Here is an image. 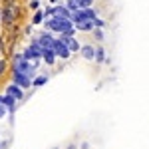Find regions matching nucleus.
<instances>
[{
  "mask_svg": "<svg viewBox=\"0 0 149 149\" xmlns=\"http://www.w3.org/2000/svg\"><path fill=\"white\" fill-rule=\"evenodd\" d=\"M81 56L86 58V60H93V58H95V48L84 46V48H81Z\"/></svg>",
  "mask_w": 149,
  "mask_h": 149,
  "instance_id": "nucleus-12",
  "label": "nucleus"
},
{
  "mask_svg": "<svg viewBox=\"0 0 149 149\" xmlns=\"http://www.w3.org/2000/svg\"><path fill=\"white\" fill-rule=\"evenodd\" d=\"M93 26H97V28H102V26H103V22H102V20H97V18H95V20H93Z\"/></svg>",
  "mask_w": 149,
  "mask_h": 149,
  "instance_id": "nucleus-22",
  "label": "nucleus"
},
{
  "mask_svg": "<svg viewBox=\"0 0 149 149\" xmlns=\"http://www.w3.org/2000/svg\"><path fill=\"white\" fill-rule=\"evenodd\" d=\"M68 8H70L72 12L80 10V4H78V0H70V2H68Z\"/></svg>",
  "mask_w": 149,
  "mask_h": 149,
  "instance_id": "nucleus-17",
  "label": "nucleus"
},
{
  "mask_svg": "<svg viewBox=\"0 0 149 149\" xmlns=\"http://www.w3.org/2000/svg\"><path fill=\"white\" fill-rule=\"evenodd\" d=\"M48 28H50V30H58V32H62V36H72V34H74V26H72V20L52 18V20H48Z\"/></svg>",
  "mask_w": 149,
  "mask_h": 149,
  "instance_id": "nucleus-1",
  "label": "nucleus"
},
{
  "mask_svg": "<svg viewBox=\"0 0 149 149\" xmlns=\"http://www.w3.org/2000/svg\"><path fill=\"white\" fill-rule=\"evenodd\" d=\"M4 70H6V62H0V76L4 74Z\"/></svg>",
  "mask_w": 149,
  "mask_h": 149,
  "instance_id": "nucleus-21",
  "label": "nucleus"
},
{
  "mask_svg": "<svg viewBox=\"0 0 149 149\" xmlns=\"http://www.w3.org/2000/svg\"><path fill=\"white\" fill-rule=\"evenodd\" d=\"M2 105H4V107H8V109H14V107H16V100H12L10 95H4V97H2Z\"/></svg>",
  "mask_w": 149,
  "mask_h": 149,
  "instance_id": "nucleus-13",
  "label": "nucleus"
},
{
  "mask_svg": "<svg viewBox=\"0 0 149 149\" xmlns=\"http://www.w3.org/2000/svg\"><path fill=\"white\" fill-rule=\"evenodd\" d=\"M60 40H62V42L66 44V48H68L70 52H78V50H80V44H78V42L74 40V36H62Z\"/></svg>",
  "mask_w": 149,
  "mask_h": 149,
  "instance_id": "nucleus-6",
  "label": "nucleus"
},
{
  "mask_svg": "<svg viewBox=\"0 0 149 149\" xmlns=\"http://www.w3.org/2000/svg\"><path fill=\"white\" fill-rule=\"evenodd\" d=\"M52 50H54V54L56 56H60V58H70V50L66 48V44L62 42V40H54V44H52Z\"/></svg>",
  "mask_w": 149,
  "mask_h": 149,
  "instance_id": "nucleus-3",
  "label": "nucleus"
},
{
  "mask_svg": "<svg viewBox=\"0 0 149 149\" xmlns=\"http://www.w3.org/2000/svg\"><path fill=\"white\" fill-rule=\"evenodd\" d=\"M34 70H36V66L30 64L24 56H14V72H20V74L30 76V74H34Z\"/></svg>",
  "mask_w": 149,
  "mask_h": 149,
  "instance_id": "nucleus-2",
  "label": "nucleus"
},
{
  "mask_svg": "<svg viewBox=\"0 0 149 149\" xmlns=\"http://www.w3.org/2000/svg\"><path fill=\"white\" fill-rule=\"evenodd\" d=\"M4 22L6 24H12V20H14V14H12V6H6V10H4Z\"/></svg>",
  "mask_w": 149,
  "mask_h": 149,
  "instance_id": "nucleus-14",
  "label": "nucleus"
},
{
  "mask_svg": "<svg viewBox=\"0 0 149 149\" xmlns=\"http://www.w3.org/2000/svg\"><path fill=\"white\" fill-rule=\"evenodd\" d=\"M54 14H56V18H62V20H72V12L68 8H64V6H56Z\"/></svg>",
  "mask_w": 149,
  "mask_h": 149,
  "instance_id": "nucleus-9",
  "label": "nucleus"
},
{
  "mask_svg": "<svg viewBox=\"0 0 149 149\" xmlns=\"http://www.w3.org/2000/svg\"><path fill=\"white\" fill-rule=\"evenodd\" d=\"M6 95H10L12 100H22V88H18L16 84H12V86H8V90H6Z\"/></svg>",
  "mask_w": 149,
  "mask_h": 149,
  "instance_id": "nucleus-7",
  "label": "nucleus"
},
{
  "mask_svg": "<svg viewBox=\"0 0 149 149\" xmlns=\"http://www.w3.org/2000/svg\"><path fill=\"white\" fill-rule=\"evenodd\" d=\"M42 56V48L38 46V42H34L30 48H26V52H24V58L30 62V60H38V58Z\"/></svg>",
  "mask_w": 149,
  "mask_h": 149,
  "instance_id": "nucleus-4",
  "label": "nucleus"
},
{
  "mask_svg": "<svg viewBox=\"0 0 149 149\" xmlns=\"http://www.w3.org/2000/svg\"><path fill=\"white\" fill-rule=\"evenodd\" d=\"M36 42H38V46L42 48V50H48V48H52V44H54V38L50 34H42L40 40H36Z\"/></svg>",
  "mask_w": 149,
  "mask_h": 149,
  "instance_id": "nucleus-8",
  "label": "nucleus"
},
{
  "mask_svg": "<svg viewBox=\"0 0 149 149\" xmlns=\"http://www.w3.org/2000/svg\"><path fill=\"white\" fill-rule=\"evenodd\" d=\"M76 28H78V30H92V28H93V22H90V20H86V22L76 24Z\"/></svg>",
  "mask_w": 149,
  "mask_h": 149,
  "instance_id": "nucleus-15",
  "label": "nucleus"
},
{
  "mask_svg": "<svg viewBox=\"0 0 149 149\" xmlns=\"http://www.w3.org/2000/svg\"><path fill=\"white\" fill-rule=\"evenodd\" d=\"M42 58L48 62V66H52V64H54V60H56V54H54V50H52V48H48V50H42Z\"/></svg>",
  "mask_w": 149,
  "mask_h": 149,
  "instance_id": "nucleus-11",
  "label": "nucleus"
},
{
  "mask_svg": "<svg viewBox=\"0 0 149 149\" xmlns=\"http://www.w3.org/2000/svg\"><path fill=\"white\" fill-rule=\"evenodd\" d=\"M40 22H42V12H38L34 16V24H40Z\"/></svg>",
  "mask_w": 149,
  "mask_h": 149,
  "instance_id": "nucleus-20",
  "label": "nucleus"
},
{
  "mask_svg": "<svg viewBox=\"0 0 149 149\" xmlns=\"http://www.w3.org/2000/svg\"><path fill=\"white\" fill-rule=\"evenodd\" d=\"M4 113H6V107H4V105H0V117H4Z\"/></svg>",
  "mask_w": 149,
  "mask_h": 149,
  "instance_id": "nucleus-23",
  "label": "nucleus"
},
{
  "mask_svg": "<svg viewBox=\"0 0 149 149\" xmlns=\"http://www.w3.org/2000/svg\"><path fill=\"white\" fill-rule=\"evenodd\" d=\"M46 81H48V78H46V76H40V78H36V80L32 81V86H36V88H38V86H44Z\"/></svg>",
  "mask_w": 149,
  "mask_h": 149,
  "instance_id": "nucleus-16",
  "label": "nucleus"
},
{
  "mask_svg": "<svg viewBox=\"0 0 149 149\" xmlns=\"http://www.w3.org/2000/svg\"><path fill=\"white\" fill-rule=\"evenodd\" d=\"M103 48H97V50H95V60H97V62H103Z\"/></svg>",
  "mask_w": 149,
  "mask_h": 149,
  "instance_id": "nucleus-19",
  "label": "nucleus"
},
{
  "mask_svg": "<svg viewBox=\"0 0 149 149\" xmlns=\"http://www.w3.org/2000/svg\"><path fill=\"white\" fill-rule=\"evenodd\" d=\"M78 4H80V10H86L92 6V0H78Z\"/></svg>",
  "mask_w": 149,
  "mask_h": 149,
  "instance_id": "nucleus-18",
  "label": "nucleus"
},
{
  "mask_svg": "<svg viewBox=\"0 0 149 149\" xmlns=\"http://www.w3.org/2000/svg\"><path fill=\"white\" fill-rule=\"evenodd\" d=\"M14 84H16L18 88H30V86H32V80H30V76H26V74L14 72Z\"/></svg>",
  "mask_w": 149,
  "mask_h": 149,
  "instance_id": "nucleus-5",
  "label": "nucleus"
},
{
  "mask_svg": "<svg viewBox=\"0 0 149 149\" xmlns=\"http://www.w3.org/2000/svg\"><path fill=\"white\" fill-rule=\"evenodd\" d=\"M72 20H74L76 24L86 22V20H88V16H86V10H76L74 14H72ZM90 22H92V20H90Z\"/></svg>",
  "mask_w": 149,
  "mask_h": 149,
  "instance_id": "nucleus-10",
  "label": "nucleus"
},
{
  "mask_svg": "<svg viewBox=\"0 0 149 149\" xmlns=\"http://www.w3.org/2000/svg\"><path fill=\"white\" fill-rule=\"evenodd\" d=\"M4 147H6V143H2V145H0V149H4Z\"/></svg>",
  "mask_w": 149,
  "mask_h": 149,
  "instance_id": "nucleus-24",
  "label": "nucleus"
}]
</instances>
